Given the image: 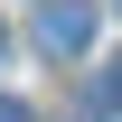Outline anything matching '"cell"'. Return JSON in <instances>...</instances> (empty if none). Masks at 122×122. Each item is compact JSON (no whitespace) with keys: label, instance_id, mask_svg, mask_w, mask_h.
I'll list each match as a JSON object with an SVG mask.
<instances>
[{"label":"cell","instance_id":"1","mask_svg":"<svg viewBox=\"0 0 122 122\" xmlns=\"http://www.w3.org/2000/svg\"><path fill=\"white\" fill-rule=\"evenodd\" d=\"M38 38L56 56H85L94 47V0H38Z\"/></svg>","mask_w":122,"mask_h":122},{"label":"cell","instance_id":"3","mask_svg":"<svg viewBox=\"0 0 122 122\" xmlns=\"http://www.w3.org/2000/svg\"><path fill=\"white\" fill-rule=\"evenodd\" d=\"M113 10H122V0H113Z\"/></svg>","mask_w":122,"mask_h":122},{"label":"cell","instance_id":"2","mask_svg":"<svg viewBox=\"0 0 122 122\" xmlns=\"http://www.w3.org/2000/svg\"><path fill=\"white\" fill-rule=\"evenodd\" d=\"M0 122H28V103H19V94H0Z\"/></svg>","mask_w":122,"mask_h":122}]
</instances>
